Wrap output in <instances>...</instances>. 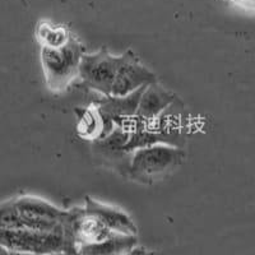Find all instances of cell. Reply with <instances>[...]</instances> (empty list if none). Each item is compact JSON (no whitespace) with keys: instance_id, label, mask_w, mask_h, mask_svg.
Returning <instances> with one entry per match:
<instances>
[{"instance_id":"15","label":"cell","mask_w":255,"mask_h":255,"mask_svg":"<svg viewBox=\"0 0 255 255\" xmlns=\"http://www.w3.org/2000/svg\"><path fill=\"white\" fill-rule=\"evenodd\" d=\"M239 1H241V3H245V4H249L250 6H253V4H254V0H239Z\"/></svg>"},{"instance_id":"16","label":"cell","mask_w":255,"mask_h":255,"mask_svg":"<svg viewBox=\"0 0 255 255\" xmlns=\"http://www.w3.org/2000/svg\"><path fill=\"white\" fill-rule=\"evenodd\" d=\"M139 255H154V254H153V253H152V252H148V250L144 249L142 253H140Z\"/></svg>"},{"instance_id":"7","label":"cell","mask_w":255,"mask_h":255,"mask_svg":"<svg viewBox=\"0 0 255 255\" xmlns=\"http://www.w3.org/2000/svg\"><path fill=\"white\" fill-rule=\"evenodd\" d=\"M83 211L87 215L99 218L105 226L116 234H123V235H135L136 236V226L129 216L125 213L123 209L116 208V207L109 206L93 199V198H86V204L83 207Z\"/></svg>"},{"instance_id":"6","label":"cell","mask_w":255,"mask_h":255,"mask_svg":"<svg viewBox=\"0 0 255 255\" xmlns=\"http://www.w3.org/2000/svg\"><path fill=\"white\" fill-rule=\"evenodd\" d=\"M154 82H157L154 73L144 67L131 50H128L119 56L110 96L124 97Z\"/></svg>"},{"instance_id":"5","label":"cell","mask_w":255,"mask_h":255,"mask_svg":"<svg viewBox=\"0 0 255 255\" xmlns=\"http://www.w3.org/2000/svg\"><path fill=\"white\" fill-rule=\"evenodd\" d=\"M119 56L111 55L106 47L95 54H84L79 64L78 77L91 90L110 96Z\"/></svg>"},{"instance_id":"12","label":"cell","mask_w":255,"mask_h":255,"mask_svg":"<svg viewBox=\"0 0 255 255\" xmlns=\"http://www.w3.org/2000/svg\"><path fill=\"white\" fill-rule=\"evenodd\" d=\"M46 255H79L78 252H58V253H51V254Z\"/></svg>"},{"instance_id":"1","label":"cell","mask_w":255,"mask_h":255,"mask_svg":"<svg viewBox=\"0 0 255 255\" xmlns=\"http://www.w3.org/2000/svg\"><path fill=\"white\" fill-rule=\"evenodd\" d=\"M65 216L67 211L47 200L22 195L0 203V230L52 231L63 226Z\"/></svg>"},{"instance_id":"14","label":"cell","mask_w":255,"mask_h":255,"mask_svg":"<svg viewBox=\"0 0 255 255\" xmlns=\"http://www.w3.org/2000/svg\"><path fill=\"white\" fill-rule=\"evenodd\" d=\"M0 255H9V252L0 244Z\"/></svg>"},{"instance_id":"9","label":"cell","mask_w":255,"mask_h":255,"mask_svg":"<svg viewBox=\"0 0 255 255\" xmlns=\"http://www.w3.org/2000/svg\"><path fill=\"white\" fill-rule=\"evenodd\" d=\"M77 130L84 139L101 140L115 128L114 123L102 115L96 105L77 109Z\"/></svg>"},{"instance_id":"3","label":"cell","mask_w":255,"mask_h":255,"mask_svg":"<svg viewBox=\"0 0 255 255\" xmlns=\"http://www.w3.org/2000/svg\"><path fill=\"white\" fill-rule=\"evenodd\" d=\"M0 244L8 252H23L35 255H46L58 252H78L76 241L65 231L64 225L52 231L0 230Z\"/></svg>"},{"instance_id":"11","label":"cell","mask_w":255,"mask_h":255,"mask_svg":"<svg viewBox=\"0 0 255 255\" xmlns=\"http://www.w3.org/2000/svg\"><path fill=\"white\" fill-rule=\"evenodd\" d=\"M36 35L40 41L41 47L58 49L67 44L72 36V32L64 26L55 27L49 22H40L36 29Z\"/></svg>"},{"instance_id":"8","label":"cell","mask_w":255,"mask_h":255,"mask_svg":"<svg viewBox=\"0 0 255 255\" xmlns=\"http://www.w3.org/2000/svg\"><path fill=\"white\" fill-rule=\"evenodd\" d=\"M174 101V95L161 87L157 82L148 84L140 95L135 118L142 122H149V120L156 119L157 116L165 109H167Z\"/></svg>"},{"instance_id":"10","label":"cell","mask_w":255,"mask_h":255,"mask_svg":"<svg viewBox=\"0 0 255 255\" xmlns=\"http://www.w3.org/2000/svg\"><path fill=\"white\" fill-rule=\"evenodd\" d=\"M138 244V238L135 235H123V234H113L110 238L97 244L82 245L78 247L79 255H127L133 252Z\"/></svg>"},{"instance_id":"4","label":"cell","mask_w":255,"mask_h":255,"mask_svg":"<svg viewBox=\"0 0 255 255\" xmlns=\"http://www.w3.org/2000/svg\"><path fill=\"white\" fill-rule=\"evenodd\" d=\"M84 49L76 36H70L68 42L58 49L41 47V67L45 81L51 91H63L78 77L79 64Z\"/></svg>"},{"instance_id":"13","label":"cell","mask_w":255,"mask_h":255,"mask_svg":"<svg viewBox=\"0 0 255 255\" xmlns=\"http://www.w3.org/2000/svg\"><path fill=\"white\" fill-rule=\"evenodd\" d=\"M9 255H35L31 253H23V252H9Z\"/></svg>"},{"instance_id":"2","label":"cell","mask_w":255,"mask_h":255,"mask_svg":"<svg viewBox=\"0 0 255 255\" xmlns=\"http://www.w3.org/2000/svg\"><path fill=\"white\" fill-rule=\"evenodd\" d=\"M183 149L168 143H153L119 157L123 174L139 183H152L183 163Z\"/></svg>"}]
</instances>
